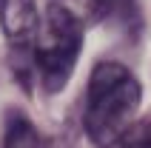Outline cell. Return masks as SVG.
Listing matches in <instances>:
<instances>
[{"mask_svg":"<svg viewBox=\"0 0 151 148\" xmlns=\"http://www.w3.org/2000/svg\"><path fill=\"white\" fill-rule=\"evenodd\" d=\"M140 80L120 63H97L86 88V134L100 148L120 145L123 134L134 125V114L140 108Z\"/></svg>","mask_w":151,"mask_h":148,"instance_id":"1","label":"cell"},{"mask_svg":"<svg viewBox=\"0 0 151 148\" xmlns=\"http://www.w3.org/2000/svg\"><path fill=\"white\" fill-rule=\"evenodd\" d=\"M83 46V23L71 9L51 3L34 34V66L46 91H60L68 83Z\"/></svg>","mask_w":151,"mask_h":148,"instance_id":"2","label":"cell"},{"mask_svg":"<svg viewBox=\"0 0 151 148\" xmlns=\"http://www.w3.org/2000/svg\"><path fill=\"white\" fill-rule=\"evenodd\" d=\"M0 26L14 51H29L40 26L37 0H0Z\"/></svg>","mask_w":151,"mask_h":148,"instance_id":"3","label":"cell"},{"mask_svg":"<svg viewBox=\"0 0 151 148\" xmlns=\"http://www.w3.org/2000/svg\"><path fill=\"white\" fill-rule=\"evenodd\" d=\"M3 148H43V140H40V134H37V128L23 114H12L9 123H6Z\"/></svg>","mask_w":151,"mask_h":148,"instance_id":"4","label":"cell"},{"mask_svg":"<svg viewBox=\"0 0 151 148\" xmlns=\"http://www.w3.org/2000/svg\"><path fill=\"white\" fill-rule=\"evenodd\" d=\"M120 148H151V117L131 125V128L123 134Z\"/></svg>","mask_w":151,"mask_h":148,"instance_id":"5","label":"cell"}]
</instances>
